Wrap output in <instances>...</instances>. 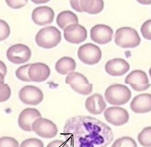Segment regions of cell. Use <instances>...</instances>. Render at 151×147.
I'll return each instance as SVG.
<instances>
[{"instance_id":"6da1fadb","label":"cell","mask_w":151,"mask_h":147,"mask_svg":"<svg viewBox=\"0 0 151 147\" xmlns=\"http://www.w3.org/2000/svg\"><path fill=\"white\" fill-rule=\"evenodd\" d=\"M63 135L72 147H106L114 137L107 125L95 117L85 116L68 119Z\"/></svg>"},{"instance_id":"7a4b0ae2","label":"cell","mask_w":151,"mask_h":147,"mask_svg":"<svg viewBox=\"0 0 151 147\" xmlns=\"http://www.w3.org/2000/svg\"><path fill=\"white\" fill-rule=\"evenodd\" d=\"M132 96L129 88L124 85L115 84L106 90L105 98L107 102L114 106H122L127 103Z\"/></svg>"},{"instance_id":"3957f363","label":"cell","mask_w":151,"mask_h":147,"mask_svg":"<svg viewBox=\"0 0 151 147\" xmlns=\"http://www.w3.org/2000/svg\"><path fill=\"white\" fill-rule=\"evenodd\" d=\"M61 33L55 27H46L42 28L35 36L38 46L46 49H52L57 46L61 41Z\"/></svg>"},{"instance_id":"277c9868","label":"cell","mask_w":151,"mask_h":147,"mask_svg":"<svg viewBox=\"0 0 151 147\" xmlns=\"http://www.w3.org/2000/svg\"><path fill=\"white\" fill-rule=\"evenodd\" d=\"M114 41L123 49H133L139 46L141 39L136 29L129 27H123L117 29Z\"/></svg>"},{"instance_id":"5b68a950","label":"cell","mask_w":151,"mask_h":147,"mask_svg":"<svg viewBox=\"0 0 151 147\" xmlns=\"http://www.w3.org/2000/svg\"><path fill=\"white\" fill-rule=\"evenodd\" d=\"M65 83L70 85L75 92L82 95H89L93 90V85L90 83L84 75L78 72H73L68 75L65 79Z\"/></svg>"},{"instance_id":"8992f818","label":"cell","mask_w":151,"mask_h":147,"mask_svg":"<svg viewBox=\"0 0 151 147\" xmlns=\"http://www.w3.org/2000/svg\"><path fill=\"white\" fill-rule=\"evenodd\" d=\"M77 54L79 59L83 63L89 65L98 64L102 57L100 48L91 43H86L81 46Z\"/></svg>"},{"instance_id":"52a82bcc","label":"cell","mask_w":151,"mask_h":147,"mask_svg":"<svg viewBox=\"0 0 151 147\" xmlns=\"http://www.w3.org/2000/svg\"><path fill=\"white\" fill-rule=\"evenodd\" d=\"M32 130L38 136L44 138H55L58 131L55 124L49 119L42 117L34 122Z\"/></svg>"},{"instance_id":"ba28073f","label":"cell","mask_w":151,"mask_h":147,"mask_svg":"<svg viewBox=\"0 0 151 147\" xmlns=\"http://www.w3.org/2000/svg\"><path fill=\"white\" fill-rule=\"evenodd\" d=\"M32 51L28 46L16 44L11 46L6 52L8 60L16 64H24L30 60Z\"/></svg>"},{"instance_id":"9c48e42d","label":"cell","mask_w":151,"mask_h":147,"mask_svg":"<svg viewBox=\"0 0 151 147\" xmlns=\"http://www.w3.org/2000/svg\"><path fill=\"white\" fill-rule=\"evenodd\" d=\"M19 97L24 104L36 106L42 101L44 95L41 90L38 87L34 85H27L23 87L19 91Z\"/></svg>"},{"instance_id":"30bf717a","label":"cell","mask_w":151,"mask_h":147,"mask_svg":"<svg viewBox=\"0 0 151 147\" xmlns=\"http://www.w3.org/2000/svg\"><path fill=\"white\" fill-rule=\"evenodd\" d=\"M125 83L129 84L136 91L141 92L148 90L151 85L149 78L145 72L141 70L131 72L125 78Z\"/></svg>"},{"instance_id":"8fae6325","label":"cell","mask_w":151,"mask_h":147,"mask_svg":"<svg viewBox=\"0 0 151 147\" xmlns=\"http://www.w3.org/2000/svg\"><path fill=\"white\" fill-rule=\"evenodd\" d=\"M105 119L115 126L124 125L129 120V114L125 109L119 107H110L104 112Z\"/></svg>"},{"instance_id":"7c38bea8","label":"cell","mask_w":151,"mask_h":147,"mask_svg":"<svg viewBox=\"0 0 151 147\" xmlns=\"http://www.w3.org/2000/svg\"><path fill=\"white\" fill-rule=\"evenodd\" d=\"M71 7L78 12H87L96 14L101 12L104 8V2L102 0L96 1H70Z\"/></svg>"},{"instance_id":"4fadbf2b","label":"cell","mask_w":151,"mask_h":147,"mask_svg":"<svg viewBox=\"0 0 151 147\" xmlns=\"http://www.w3.org/2000/svg\"><path fill=\"white\" fill-rule=\"evenodd\" d=\"M90 34L93 41L98 44H106L112 40L113 30L109 26L98 24L91 28Z\"/></svg>"},{"instance_id":"5bb4252c","label":"cell","mask_w":151,"mask_h":147,"mask_svg":"<svg viewBox=\"0 0 151 147\" xmlns=\"http://www.w3.org/2000/svg\"><path fill=\"white\" fill-rule=\"evenodd\" d=\"M65 39L73 44H79L84 41L87 38V31L85 27L73 24L67 27L64 31Z\"/></svg>"},{"instance_id":"9a60e30c","label":"cell","mask_w":151,"mask_h":147,"mask_svg":"<svg viewBox=\"0 0 151 147\" xmlns=\"http://www.w3.org/2000/svg\"><path fill=\"white\" fill-rule=\"evenodd\" d=\"M41 117L39 110L36 109L27 108L19 114L18 121L19 126L25 131H32V124L36 119Z\"/></svg>"},{"instance_id":"2e32d148","label":"cell","mask_w":151,"mask_h":147,"mask_svg":"<svg viewBox=\"0 0 151 147\" xmlns=\"http://www.w3.org/2000/svg\"><path fill=\"white\" fill-rule=\"evenodd\" d=\"M55 15L54 10L50 7L47 6H39L33 11L32 19L36 25H46L53 22Z\"/></svg>"},{"instance_id":"e0dca14e","label":"cell","mask_w":151,"mask_h":147,"mask_svg":"<svg viewBox=\"0 0 151 147\" xmlns=\"http://www.w3.org/2000/svg\"><path fill=\"white\" fill-rule=\"evenodd\" d=\"M28 76L32 82H42L46 81L50 75L49 67L46 64L36 63L31 64L28 69Z\"/></svg>"},{"instance_id":"ac0fdd59","label":"cell","mask_w":151,"mask_h":147,"mask_svg":"<svg viewBox=\"0 0 151 147\" xmlns=\"http://www.w3.org/2000/svg\"><path fill=\"white\" fill-rule=\"evenodd\" d=\"M106 72L112 76H121L129 71V64L124 59L114 58L109 60L105 67Z\"/></svg>"},{"instance_id":"d6986e66","label":"cell","mask_w":151,"mask_h":147,"mask_svg":"<svg viewBox=\"0 0 151 147\" xmlns=\"http://www.w3.org/2000/svg\"><path fill=\"white\" fill-rule=\"evenodd\" d=\"M131 110L136 114H145L151 111V94L137 95L130 103Z\"/></svg>"},{"instance_id":"ffe728a7","label":"cell","mask_w":151,"mask_h":147,"mask_svg":"<svg viewBox=\"0 0 151 147\" xmlns=\"http://www.w3.org/2000/svg\"><path fill=\"white\" fill-rule=\"evenodd\" d=\"M85 106L89 113L93 115L102 114L106 107V104L101 94L95 93L88 97L85 101Z\"/></svg>"},{"instance_id":"44dd1931","label":"cell","mask_w":151,"mask_h":147,"mask_svg":"<svg viewBox=\"0 0 151 147\" xmlns=\"http://www.w3.org/2000/svg\"><path fill=\"white\" fill-rule=\"evenodd\" d=\"M76 68L75 60L69 57H63L60 59L55 64V70L62 75H69L73 72Z\"/></svg>"},{"instance_id":"7402d4cb","label":"cell","mask_w":151,"mask_h":147,"mask_svg":"<svg viewBox=\"0 0 151 147\" xmlns=\"http://www.w3.org/2000/svg\"><path fill=\"white\" fill-rule=\"evenodd\" d=\"M56 22L61 29L65 30L70 25L78 24L79 21L75 13L70 11L66 10L62 12L58 15Z\"/></svg>"},{"instance_id":"603a6c76","label":"cell","mask_w":151,"mask_h":147,"mask_svg":"<svg viewBox=\"0 0 151 147\" xmlns=\"http://www.w3.org/2000/svg\"><path fill=\"white\" fill-rule=\"evenodd\" d=\"M137 140L144 147H151V126L146 127L139 133Z\"/></svg>"},{"instance_id":"cb8c5ba5","label":"cell","mask_w":151,"mask_h":147,"mask_svg":"<svg viewBox=\"0 0 151 147\" xmlns=\"http://www.w3.org/2000/svg\"><path fill=\"white\" fill-rule=\"evenodd\" d=\"M111 147H137V145L132 138L123 137L115 140Z\"/></svg>"},{"instance_id":"d4e9b609","label":"cell","mask_w":151,"mask_h":147,"mask_svg":"<svg viewBox=\"0 0 151 147\" xmlns=\"http://www.w3.org/2000/svg\"><path fill=\"white\" fill-rule=\"evenodd\" d=\"M31 65V64H27L22 66L19 67L16 71L17 77L19 80L23 82H31V80L28 76V69Z\"/></svg>"},{"instance_id":"484cf974","label":"cell","mask_w":151,"mask_h":147,"mask_svg":"<svg viewBox=\"0 0 151 147\" xmlns=\"http://www.w3.org/2000/svg\"><path fill=\"white\" fill-rule=\"evenodd\" d=\"M11 95V91L9 85L0 82V102L8 100L10 98Z\"/></svg>"},{"instance_id":"4316f807","label":"cell","mask_w":151,"mask_h":147,"mask_svg":"<svg viewBox=\"0 0 151 147\" xmlns=\"http://www.w3.org/2000/svg\"><path fill=\"white\" fill-rule=\"evenodd\" d=\"M10 34V28L8 23L0 19V41L6 40Z\"/></svg>"},{"instance_id":"83f0119b","label":"cell","mask_w":151,"mask_h":147,"mask_svg":"<svg viewBox=\"0 0 151 147\" xmlns=\"http://www.w3.org/2000/svg\"><path fill=\"white\" fill-rule=\"evenodd\" d=\"M18 141L14 138L3 137L0 138V147H19Z\"/></svg>"},{"instance_id":"f1b7e54d","label":"cell","mask_w":151,"mask_h":147,"mask_svg":"<svg viewBox=\"0 0 151 147\" xmlns=\"http://www.w3.org/2000/svg\"><path fill=\"white\" fill-rule=\"evenodd\" d=\"M20 147H44V144L39 139L31 138L24 140Z\"/></svg>"},{"instance_id":"f546056e","label":"cell","mask_w":151,"mask_h":147,"mask_svg":"<svg viewBox=\"0 0 151 147\" xmlns=\"http://www.w3.org/2000/svg\"><path fill=\"white\" fill-rule=\"evenodd\" d=\"M141 32L144 38L151 40V19L145 22L141 27Z\"/></svg>"},{"instance_id":"4dcf8cb0","label":"cell","mask_w":151,"mask_h":147,"mask_svg":"<svg viewBox=\"0 0 151 147\" xmlns=\"http://www.w3.org/2000/svg\"><path fill=\"white\" fill-rule=\"evenodd\" d=\"M8 6L13 9H19L25 6L28 1H12L7 0L5 1Z\"/></svg>"},{"instance_id":"1f68e13d","label":"cell","mask_w":151,"mask_h":147,"mask_svg":"<svg viewBox=\"0 0 151 147\" xmlns=\"http://www.w3.org/2000/svg\"><path fill=\"white\" fill-rule=\"evenodd\" d=\"M47 147H70V146L64 140H56L50 142Z\"/></svg>"},{"instance_id":"d6a6232c","label":"cell","mask_w":151,"mask_h":147,"mask_svg":"<svg viewBox=\"0 0 151 147\" xmlns=\"http://www.w3.org/2000/svg\"><path fill=\"white\" fill-rule=\"evenodd\" d=\"M0 72L1 73L4 77L7 73V67L5 64L1 60H0Z\"/></svg>"},{"instance_id":"836d02e7","label":"cell","mask_w":151,"mask_h":147,"mask_svg":"<svg viewBox=\"0 0 151 147\" xmlns=\"http://www.w3.org/2000/svg\"><path fill=\"white\" fill-rule=\"evenodd\" d=\"M4 76L0 72V82L4 83Z\"/></svg>"},{"instance_id":"e575fe53","label":"cell","mask_w":151,"mask_h":147,"mask_svg":"<svg viewBox=\"0 0 151 147\" xmlns=\"http://www.w3.org/2000/svg\"><path fill=\"white\" fill-rule=\"evenodd\" d=\"M149 73H150V76L151 78V67L150 68V71H149Z\"/></svg>"}]
</instances>
